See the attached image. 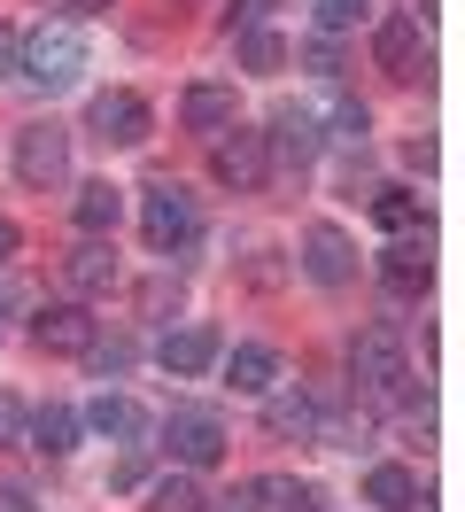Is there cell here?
Masks as SVG:
<instances>
[{
	"label": "cell",
	"instance_id": "7c38bea8",
	"mask_svg": "<svg viewBox=\"0 0 465 512\" xmlns=\"http://www.w3.org/2000/svg\"><path fill=\"white\" fill-rule=\"evenodd\" d=\"M217 350H225V342H217V326H179V334H163V342H155V365H163L171 381H202V373L217 365Z\"/></svg>",
	"mask_w": 465,
	"mask_h": 512
},
{
	"label": "cell",
	"instance_id": "9c48e42d",
	"mask_svg": "<svg viewBox=\"0 0 465 512\" xmlns=\"http://www.w3.org/2000/svg\"><path fill=\"white\" fill-rule=\"evenodd\" d=\"M31 342L47 357H86L101 342V319H93L86 303H39V319H31Z\"/></svg>",
	"mask_w": 465,
	"mask_h": 512
},
{
	"label": "cell",
	"instance_id": "3957f363",
	"mask_svg": "<svg viewBox=\"0 0 465 512\" xmlns=\"http://www.w3.org/2000/svg\"><path fill=\"white\" fill-rule=\"evenodd\" d=\"M202 233V210H194V194L179 187V179H155L148 194H140V241H148L155 256H171V249H186Z\"/></svg>",
	"mask_w": 465,
	"mask_h": 512
},
{
	"label": "cell",
	"instance_id": "4316f807",
	"mask_svg": "<svg viewBox=\"0 0 465 512\" xmlns=\"http://www.w3.org/2000/svg\"><path fill=\"white\" fill-rule=\"evenodd\" d=\"M241 63L272 78V70H287V39H279V32H248L241 39Z\"/></svg>",
	"mask_w": 465,
	"mask_h": 512
},
{
	"label": "cell",
	"instance_id": "83f0119b",
	"mask_svg": "<svg viewBox=\"0 0 465 512\" xmlns=\"http://www.w3.org/2000/svg\"><path fill=\"white\" fill-rule=\"evenodd\" d=\"M303 70L334 86V78H341V47H334V39H310V47H303Z\"/></svg>",
	"mask_w": 465,
	"mask_h": 512
},
{
	"label": "cell",
	"instance_id": "603a6c76",
	"mask_svg": "<svg viewBox=\"0 0 465 512\" xmlns=\"http://www.w3.org/2000/svg\"><path fill=\"white\" fill-rule=\"evenodd\" d=\"M372 218L388 225V233H427V202H419L411 187H380L372 194Z\"/></svg>",
	"mask_w": 465,
	"mask_h": 512
},
{
	"label": "cell",
	"instance_id": "ba28073f",
	"mask_svg": "<svg viewBox=\"0 0 465 512\" xmlns=\"http://www.w3.org/2000/svg\"><path fill=\"white\" fill-rule=\"evenodd\" d=\"M210 171H217L233 194H256V187H264V171H272V156H264V132L225 125V132L210 140Z\"/></svg>",
	"mask_w": 465,
	"mask_h": 512
},
{
	"label": "cell",
	"instance_id": "5bb4252c",
	"mask_svg": "<svg viewBox=\"0 0 465 512\" xmlns=\"http://www.w3.org/2000/svg\"><path fill=\"white\" fill-rule=\"evenodd\" d=\"M233 117H241L233 86H186V94H179V125H186V132H202V140H217Z\"/></svg>",
	"mask_w": 465,
	"mask_h": 512
},
{
	"label": "cell",
	"instance_id": "4fadbf2b",
	"mask_svg": "<svg viewBox=\"0 0 465 512\" xmlns=\"http://www.w3.org/2000/svg\"><path fill=\"white\" fill-rule=\"evenodd\" d=\"M427 280H434V256H427V241L396 233V249L380 256V288H388V295H427Z\"/></svg>",
	"mask_w": 465,
	"mask_h": 512
},
{
	"label": "cell",
	"instance_id": "cb8c5ba5",
	"mask_svg": "<svg viewBox=\"0 0 465 512\" xmlns=\"http://www.w3.org/2000/svg\"><path fill=\"white\" fill-rule=\"evenodd\" d=\"M264 427H272L279 443H287V435L310 443V435H318V404H310V396H272V404H264Z\"/></svg>",
	"mask_w": 465,
	"mask_h": 512
},
{
	"label": "cell",
	"instance_id": "52a82bcc",
	"mask_svg": "<svg viewBox=\"0 0 465 512\" xmlns=\"http://www.w3.org/2000/svg\"><path fill=\"white\" fill-rule=\"evenodd\" d=\"M86 125H93L101 148H140V140L155 132V117H148V101L132 94V86H109V94H93Z\"/></svg>",
	"mask_w": 465,
	"mask_h": 512
},
{
	"label": "cell",
	"instance_id": "8fae6325",
	"mask_svg": "<svg viewBox=\"0 0 465 512\" xmlns=\"http://www.w3.org/2000/svg\"><path fill=\"white\" fill-rule=\"evenodd\" d=\"M303 272L318 280V288H349V280H357V249H349V233H341V225L318 218L303 233Z\"/></svg>",
	"mask_w": 465,
	"mask_h": 512
},
{
	"label": "cell",
	"instance_id": "ffe728a7",
	"mask_svg": "<svg viewBox=\"0 0 465 512\" xmlns=\"http://www.w3.org/2000/svg\"><path fill=\"white\" fill-rule=\"evenodd\" d=\"M78 427H93V435H109V443H124V450H140V435H148V419H140V404H132V396H101Z\"/></svg>",
	"mask_w": 465,
	"mask_h": 512
},
{
	"label": "cell",
	"instance_id": "1f68e13d",
	"mask_svg": "<svg viewBox=\"0 0 465 512\" xmlns=\"http://www.w3.org/2000/svg\"><path fill=\"white\" fill-rule=\"evenodd\" d=\"M0 512H39V505H31L24 481H0Z\"/></svg>",
	"mask_w": 465,
	"mask_h": 512
},
{
	"label": "cell",
	"instance_id": "d590c367",
	"mask_svg": "<svg viewBox=\"0 0 465 512\" xmlns=\"http://www.w3.org/2000/svg\"><path fill=\"white\" fill-rule=\"evenodd\" d=\"M0 334H8V295H0Z\"/></svg>",
	"mask_w": 465,
	"mask_h": 512
},
{
	"label": "cell",
	"instance_id": "d6986e66",
	"mask_svg": "<svg viewBox=\"0 0 465 512\" xmlns=\"http://www.w3.org/2000/svg\"><path fill=\"white\" fill-rule=\"evenodd\" d=\"M365 505H380V512H419V505H427V489H419L411 466H372V474H365Z\"/></svg>",
	"mask_w": 465,
	"mask_h": 512
},
{
	"label": "cell",
	"instance_id": "7a4b0ae2",
	"mask_svg": "<svg viewBox=\"0 0 465 512\" xmlns=\"http://www.w3.org/2000/svg\"><path fill=\"white\" fill-rule=\"evenodd\" d=\"M86 70V32L78 24H39V32L24 39V55H16V78H31V86H70Z\"/></svg>",
	"mask_w": 465,
	"mask_h": 512
},
{
	"label": "cell",
	"instance_id": "7402d4cb",
	"mask_svg": "<svg viewBox=\"0 0 465 512\" xmlns=\"http://www.w3.org/2000/svg\"><path fill=\"white\" fill-rule=\"evenodd\" d=\"M248 505L256 512H318V489L295 474H264V481H248Z\"/></svg>",
	"mask_w": 465,
	"mask_h": 512
},
{
	"label": "cell",
	"instance_id": "d6a6232c",
	"mask_svg": "<svg viewBox=\"0 0 465 512\" xmlns=\"http://www.w3.org/2000/svg\"><path fill=\"white\" fill-rule=\"evenodd\" d=\"M16 249H24V233H16V218L0 210V264H16Z\"/></svg>",
	"mask_w": 465,
	"mask_h": 512
},
{
	"label": "cell",
	"instance_id": "44dd1931",
	"mask_svg": "<svg viewBox=\"0 0 465 512\" xmlns=\"http://www.w3.org/2000/svg\"><path fill=\"white\" fill-rule=\"evenodd\" d=\"M24 443L47 450V458H70V450H78V412H70V404H39L31 427H24Z\"/></svg>",
	"mask_w": 465,
	"mask_h": 512
},
{
	"label": "cell",
	"instance_id": "836d02e7",
	"mask_svg": "<svg viewBox=\"0 0 465 512\" xmlns=\"http://www.w3.org/2000/svg\"><path fill=\"white\" fill-rule=\"evenodd\" d=\"M272 8H279V0H233V16H241V24H264Z\"/></svg>",
	"mask_w": 465,
	"mask_h": 512
},
{
	"label": "cell",
	"instance_id": "5b68a950",
	"mask_svg": "<svg viewBox=\"0 0 465 512\" xmlns=\"http://www.w3.org/2000/svg\"><path fill=\"white\" fill-rule=\"evenodd\" d=\"M16 179H24L31 194H47L70 179V132L55 125V117H39V125L16 132Z\"/></svg>",
	"mask_w": 465,
	"mask_h": 512
},
{
	"label": "cell",
	"instance_id": "30bf717a",
	"mask_svg": "<svg viewBox=\"0 0 465 512\" xmlns=\"http://www.w3.org/2000/svg\"><path fill=\"white\" fill-rule=\"evenodd\" d=\"M318 148H326V132H318V117H310L303 101H287V109L272 117V132H264V156H272L279 171H310Z\"/></svg>",
	"mask_w": 465,
	"mask_h": 512
},
{
	"label": "cell",
	"instance_id": "f1b7e54d",
	"mask_svg": "<svg viewBox=\"0 0 465 512\" xmlns=\"http://www.w3.org/2000/svg\"><path fill=\"white\" fill-rule=\"evenodd\" d=\"M24 427H31L24 396H8V388H0V443H24Z\"/></svg>",
	"mask_w": 465,
	"mask_h": 512
},
{
	"label": "cell",
	"instance_id": "2e32d148",
	"mask_svg": "<svg viewBox=\"0 0 465 512\" xmlns=\"http://www.w3.org/2000/svg\"><path fill=\"white\" fill-rule=\"evenodd\" d=\"M217 357H225V381L241 388V396H272V381H279L272 342H241V350H217Z\"/></svg>",
	"mask_w": 465,
	"mask_h": 512
},
{
	"label": "cell",
	"instance_id": "6da1fadb",
	"mask_svg": "<svg viewBox=\"0 0 465 512\" xmlns=\"http://www.w3.org/2000/svg\"><path fill=\"white\" fill-rule=\"evenodd\" d=\"M349 373H357V388H365L372 404H396V396H411V365H403L396 326H365V334L349 342Z\"/></svg>",
	"mask_w": 465,
	"mask_h": 512
},
{
	"label": "cell",
	"instance_id": "e0dca14e",
	"mask_svg": "<svg viewBox=\"0 0 465 512\" xmlns=\"http://www.w3.org/2000/svg\"><path fill=\"white\" fill-rule=\"evenodd\" d=\"M303 109L318 117V125H334L326 140H341V148H365V132H372V109H365V101H349V94H334V86H326V94L303 101Z\"/></svg>",
	"mask_w": 465,
	"mask_h": 512
},
{
	"label": "cell",
	"instance_id": "f546056e",
	"mask_svg": "<svg viewBox=\"0 0 465 512\" xmlns=\"http://www.w3.org/2000/svg\"><path fill=\"white\" fill-rule=\"evenodd\" d=\"M16 55H24V32H16V24H0V78H16Z\"/></svg>",
	"mask_w": 465,
	"mask_h": 512
},
{
	"label": "cell",
	"instance_id": "e575fe53",
	"mask_svg": "<svg viewBox=\"0 0 465 512\" xmlns=\"http://www.w3.org/2000/svg\"><path fill=\"white\" fill-rule=\"evenodd\" d=\"M62 8H78V16H101V8H109V0H62Z\"/></svg>",
	"mask_w": 465,
	"mask_h": 512
},
{
	"label": "cell",
	"instance_id": "8992f818",
	"mask_svg": "<svg viewBox=\"0 0 465 512\" xmlns=\"http://www.w3.org/2000/svg\"><path fill=\"white\" fill-rule=\"evenodd\" d=\"M372 63L388 70V78H427V24L411 16V8H396V16H380V32H372Z\"/></svg>",
	"mask_w": 465,
	"mask_h": 512
},
{
	"label": "cell",
	"instance_id": "ac0fdd59",
	"mask_svg": "<svg viewBox=\"0 0 465 512\" xmlns=\"http://www.w3.org/2000/svg\"><path fill=\"white\" fill-rule=\"evenodd\" d=\"M70 218H78V233H86V241H109V233H117V218H124V187H109V179L78 187Z\"/></svg>",
	"mask_w": 465,
	"mask_h": 512
},
{
	"label": "cell",
	"instance_id": "484cf974",
	"mask_svg": "<svg viewBox=\"0 0 465 512\" xmlns=\"http://www.w3.org/2000/svg\"><path fill=\"white\" fill-rule=\"evenodd\" d=\"M372 16V0H318V39H341Z\"/></svg>",
	"mask_w": 465,
	"mask_h": 512
},
{
	"label": "cell",
	"instance_id": "9a60e30c",
	"mask_svg": "<svg viewBox=\"0 0 465 512\" xmlns=\"http://www.w3.org/2000/svg\"><path fill=\"white\" fill-rule=\"evenodd\" d=\"M62 280H70V295H109L117 288V249L109 241H78L62 256Z\"/></svg>",
	"mask_w": 465,
	"mask_h": 512
},
{
	"label": "cell",
	"instance_id": "277c9868",
	"mask_svg": "<svg viewBox=\"0 0 465 512\" xmlns=\"http://www.w3.org/2000/svg\"><path fill=\"white\" fill-rule=\"evenodd\" d=\"M163 450H171V466L202 474V466H217V458H225V419L202 412V404H179V412L163 419Z\"/></svg>",
	"mask_w": 465,
	"mask_h": 512
},
{
	"label": "cell",
	"instance_id": "d4e9b609",
	"mask_svg": "<svg viewBox=\"0 0 465 512\" xmlns=\"http://www.w3.org/2000/svg\"><path fill=\"white\" fill-rule=\"evenodd\" d=\"M148 505H155V512H210V497H202V481L179 466V474H163V481H155V497H148Z\"/></svg>",
	"mask_w": 465,
	"mask_h": 512
},
{
	"label": "cell",
	"instance_id": "4dcf8cb0",
	"mask_svg": "<svg viewBox=\"0 0 465 512\" xmlns=\"http://www.w3.org/2000/svg\"><path fill=\"white\" fill-rule=\"evenodd\" d=\"M140 450H148V443H140ZM140 450H132V458H124L117 474H109V481H117V489H140V481H148V458H140Z\"/></svg>",
	"mask_w": 465,
	"mask_h": 512
}]
</instances>
